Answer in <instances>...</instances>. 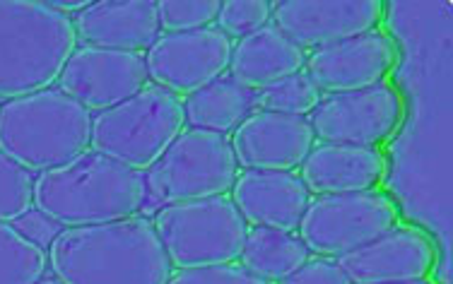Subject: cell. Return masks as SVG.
Returning <instances> with one entry per match:
<instances>
[{"mask_svg":"<svg viewBox=\"0 0 453 284\" xmlns=\"http://www.w3.org/2000/svg\"><path fill=\"white\" fill-rule=\"evenodd\" d=\"M61 284H166L172 265L145 217L63 229L49 246Z\"/></svg>","mask_w":453,"mask_h":284,"instance_id":"obj_1","label":"cell"},{"mask_svg":"<svg viewBox=\"0 0 453 284\" xmlns=\"http://www.w3.org/2000/svg\"><path fill=\"white\" fill-rule=\"evenodd\" d=\"M32 203L58 226H96L135 217L148 203L145 176L88 150L70 164L39 173Z\"/></svg>","mask_w":453,"mask_h":284,"instance_id":"obj_2","label":"cell"},{"mask_svg":"<svg viewBox=\"0 0 453 284\" xmlns=\"http://www.w3.org/2000/svg\"><path fill=\"white\" fill-rule=\"evenodd\" d=\"M70 18L39 0H0V99L44 92L75 51Z\"/></svg>","mask_w":453,"mask_h":284,"instance_id":"obj_3","label":"cell"},{"mask_svg":"<svg viewBox=\"0 0 453 284\" xmlns=\"http://www.w3.org/2000/svg\"><path fill=\"white\" fill-rule=\"evenodd\" d=\"M92 116L61 89L10 99L0 106V152L25 172L61 169L89 150Z\"/></svg>","mask_w":453,"mask_h":284,"instance_id":"obj_4","label":"cell"},{"mask_svg":"<svg viewBox=\"0 0 453 284\" xmlns=\"http://www.w3.org/2000/svg\"><path fill=\"white\" fill-rule=\"evenodd\" d=\"M183 102L162 87L148 85L109 111L92 119V152L133 172H148L183 133Z\"/></svg>","mask_w":453,"mask_h":284,"instance_id":"obj_5","label":"cell"},{"mask_svg":"<svg viewBox=\"0 0 453 284\" xmlns=\"http://www.w3.org/2000/svg\"><path fill=\"white\" fill-rule=\"evenodd\" d=\"M152 226L176 270L232 265L249 234L244 217L226 196L162 207Z\"/></svg>","mask_w":453,"mask_h":284,"instance_id":"obj_6","label":"cell"},{"mask_svg":"<svg viewBox=\"0 0 453 284\" xmlns=\"http://www.w3.org/2000/svg\"><path fill=\"white\" fill-rule=\"evenodd\" d=\"M239 164L226 135L208 130H183L145 172V190L152 205H176L226 196Z\"/></svg>","mask_w":453,"mask_h":284,"instance_id":"obj_7","label":"cell"},{"mask_svg":"<svg viewBox=\"0 0 453 284\" xmlns=\"http://www.w3.org/2000/svg\"><path fill=\"white\" fill-rule=\"evenodd\" d=\"M395 224V207L384 193L365 190L345 196H319L309 200L304 219L299 224V239L311 253L340 258L393 232Z\"/></svg>","mask_w":453,"mask_h":284,"instance_id":"obj_8","label":"cell"},{"mask_svg":"<svg viewBox=\"0 0 453 284\" xmlns=\"http://www.w3.org/2000/svg\"><path fill=\"white\" fill-rule=\"evenodd\" d=\"M232 58V42L218 27L159 36L148 49L145 68L155 85L174 96H188L222 78Z\"/></svg>","mask_w":453,"mask_h":284,"instance_id":"obj_9","label":"cell"},{"mask_svg":"<svg viewBox=\"0 0 453 284\" xmlns=\"http://www.w3.org/2000/svg\"><path fill=\"white\" fill-rule=\"evenodd\" d=\"M148 87V68L140 53L85 46L73 51L58 75V89L85 111H109Z\"/></svg>","mask_w":453,"mask_h":284,"instance_id":"obj_10","label":"cell"},{"mask_svg":"<svg viewBox=\"0 0 453 284\" xmlns=\"http://www.w3.org/2000/svg\"><path fill=\"white\" fill-rule=\"evenodd\" d=\"M401 121V99L391 87L376 85L359 92L331 95L311 111L314 138L328 145H381Z\"/></svg>","mask_w":453,"mask_h":284,"instance_id":"obj_11","label":"cell"},{"mask_svg":"<svg viewBox=\"0 0 453 284\" xmlns=\"http://www.w3.org/2000/svg\"><path fill=\"white\" fill-rule=\"evenodd\" d=\"M379 0H289L273 5L280 35L304 49H323L372 32L381 19Z\"/></svg>","mask_w":453,"mask_h":284,"instance_id":"obj_12","label":"cell"},{"mask_svg":"<svg viewBox=\"0 0 453 284\" xmlns=\"http://www.w3.org/2000/svg\"><path fill=\"white\" fill-rule=\"evenodd\" d=\"M395 63L391 39L381 32H366L345 42L316 49L306 58V75L319 87V92L345 95L381 85Z\"/></svg>","mask_w":453,"mask_h":284,"instance_id":"obj_13","label":"cell"},{"mask_svg":"<svg viewBox=\"0 0 453 284\" xmlns=\"http://www.w3.org/2000/svg\"><path fill=\"white\" fill-rule=\"evenodd\" d=\"M236 164L246 172H292L314 147L306 119L285 113H251L229 140Z\"/></svg>","mask_w":453,"mask_h":284,"instance_id":"obj_14","label":"cell"},{"mask_svg":"<svg viewBox=\"0 0 453 284\" xmlns=\"http://www.w3.org/2000/svg\"><path fill=\"white\" fill-rule=\"evenodd\" d=\"M335 263L349 284L415 282L425 280L434 265V246L419 232L393 229Z\"/></svg>","mask_w":453,"mask_h":284,"instance_id":"obj_15","label":"cell"},{"mask_svg":"<svg viewBox=\"0 0 453 284\" xmlns=\"http://www.w3.org/2000/svg\"><path fill=\"white\" fill-rule=\"evenodd\" d=\"M232 203L244 222L292 234L309 207V190L292 172H244L232 186Z\"/></svg>","mask_w":453,"mask_h":284,"instance_id":"obj_16","label":"cell"},{"mask_svg":"<svg viewBox=\"0 0 453 284\" xmlns=\"http://www.w3.org/2000/svg\"><path fill=\"white\" fill-rule=\"evenodd\" d=\"M78 42L109 49V51L138 53L157 42V3L152 0H102L89 3L75 15Z\"/></svg>","mask_w":453,"mask_h":284,"instance_id":"obj_17","label":"cell"},{"mask_svg":"<svg viewBox=\"0 0 453 284\" xmlns=\"http://www.w3.org/2000/svg\"><path fill=\"white\" fill-rule=\"evenodd\" d=\"M384 176V157L374 147H311L302 162V183L316 196H345L372 190Z\"/></svg>","mask_w":453,"mask_h":284,"instance_id":"obj_18","label":"cell"},{"mask_svg":"<svg viewBox=\"0 0 453 284\" xmlns=\"http://www.w3.org/2000/svg\"><path fill=\"white\" fill-rule=\"evenodd\" d=\"M306 53L282 36L273 25H265L258 32L244 36L232 46L229 58V78L246 89H263L280 80L302 73Z\"/></svg>","mask_w":453,"mask_h":284,"instance_id":"obj_19","label":"cell"},{"mask_svg":"<svg viewBox=\"0 0 453 284\" xmlns=\"http://www.w3.org/2000/svg\"><path fill=\"white\" fill-rule=\"evenodd\" d=\"M253 111V92L232 78H218L186 96L183 116L196 130L226 135L236 130Z\"/></svg>","mask_w":453,"mask_h":284,"instance_id":"obj_20","label":"cell"},{"mask_svg":"<svg viewBox=\"0 0 453 284\" xmlns=\"http://www.w3.org/2000/svg\"><path fill=\"white\" fill-rule=\"evenodd\" d=\"M239 260L249 275L263 282H282L309 260V250L295 234L256 226L246 234Z\"/></svg>","mask_w":453,"mask_h":284,"instance_id":"obj_21","label":"cell"},{"mask_svg":"<svg viewBox=\"0 0 453 284\" xmlns=\"http://www.w3.org/2000/svg\"><path fill=\"white\" fill-rule=\"evenodd\" d=\"M49 265L46 250L29 243L15 226L0 222V284H35Z\"/></svg>","mask_w":453,"mask_h":284,"instance_id":"obj_22","label":"cell"},{"mask_svg":"<svg viewBox=\"0 0 453 284\" xmlns=\"http://www.w3.org/2000/svg\"><path fill=\"white\" fill-rule=\"evenodd\" d=\"M319 104H321V92L309 80L306 73H295V75L280 80L275 85L253 92V109L299 116V119H304L306 113L314 111Z\"/></svg>","mask_w":453,"mask_h":284,"instance_id":"obj_23","label":"cell"},{"mask_svg":"<svg viewBox=\"0 0 453 284\" xmlns=\"http://www.w3.org/2000/svg\"><path fill=\"white\" fill-rule=\"evenodd\" d=\"M219 8H222V3L218 0H159V29H165L169 35L205 29L218 19Z\"/></svg>","mask_w":453,"mask_h":284,"instance_id":"obj_24","label":"cell"},{"mask_svg":"<svg viewBox=\"0 0 453 284\" xmlns=\"http://www.w3.org/2000/svg\"><path fill=\"white\" fill-rule=\"evenodd\" d=\"M35 179L0 152V222H15L27 210H32Z\"/></svg>","mask_w":453,"mask_h":284,"instance_id":"obj_25","label":"cell"},{"mask_svg":"<svg viewBox=\"0 0 453 284\" xmlns=\"http://www.w3.org/2000/svg\"><path fill=\"white\" fill-rule=\"evenodd\" d=\"M273 5L275 3H265V0H232V3H222L218 12V29L229 39H244V36L258 32L268 25L273 15Z\"/></svg>","mask_w":453,"mask_h":284,"instance_id":"obj_26","label":"cell"},{"mask_svg":"<svg viewBox=\"0 0 453 284\" xmlns=\"http://www.w3.org/2000/svg\"><path fill=\"white\" fill-rule=\"evenodd\" d=\"M166 284H268L246 272L244 267L234 265H212L193 267V270H179L169 277Z\"/></svg>","mask_w":453,"mask_h":284,"instance_id":"obj_27","label":"cell"},{"mask_svg":"<svg viewBox=\"0 0 453 284\" xmlns=\"http://www.w3.org/2000/svg\"><path fill=\"white\" fill-rule=\"evenodd\" d=\"M12 226H15V232L25 236L27 242L35 243L39 249L51 246V243L56 242V236L61 234V226L53 222V219H49L44 212H39L36 207L27 210L25 215L18 217V219L12 222Z\"/></svg>","mask_w":453,"mask_h":284,"instance_id":"obj_28","label":"cell"},{"mask_svg":"<svg viewBox=\"0 0 453 284\" xmlns=\"http://www.w3.org/2000/svg\"><path fill=\"white\" fill-rule=\"evenodd\" d=\"M280 284H349L348 277L342 275V270L338 267L335 260L319 258L306 260L304 265L299 267L296 272L285 277Z\"/></svg>","mask_w":453,"mask_h":284,"instance_id":"obj_29","label":"cell"},{"mask_svg":"<svg viewBox=\"0 0 453 284\" xmlns=\"http://www.w3.org/2000/svg\"><path fill=\"white\" fill-rule=\"evenodd\" d=\"M46 5L68 18V15H80L82 10L88 8L89 3L88 0H49Z\"/></svg>","mask_w":453,"mask_h":284,"instance_id":"obj_30","label":"cell"},{"mask_svg":"<svg viewBox=\"0 0 453 284\" xmlns=\"http://www.w3.org/2000/svg\"><path fill=\"white\" fill-rule=\"evenodd\" d=\"M35 284H61L56 277H42V280H36Z\"/></svg>","mask_w":453,"mask_h":284,"instance_id":"obj_31","label":"cell"},{"mask_svg":"<svg viewBox=\"0 0 453 284\" xmlns=\"http://www.w3.org/2000/svg\"><path fill=\"white\" fill-rule=\"evenodd\" d=\"M391 284H427L425 280H415V282H391Z\"/></svg>","mask_w":453,"mask_h":284,"instance_id":"obj_32","label":"cell"}]
</instances>
